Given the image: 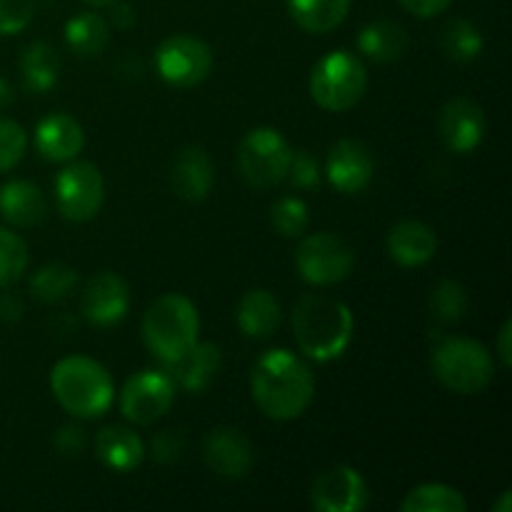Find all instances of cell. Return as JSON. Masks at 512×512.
<instances>
[{
    "label": "cell",
    "instance_id": "6da1fadb",
    "mask_svg": "<svg viewBox=\"0 0 512 512\" xmlns=\"http://www.w3.org/2000/svg\"><path fill=\"white\" fill-rule=\"evenodd\" d=\"M250 390L260 413L273 420H295L315 398V378L308 365L285 348L268 350L250 373Z\"/></svg>",
    "mask_w": 512,
    "mask_h": 512
},
{
    "label": "cell",
    "instance_id": "7a4b0ae2",
    "mask_svg": "<svg viewBox=\"0 0 512 512\" xmlns=\"http://www.w3.org/2000/svg\"><path fill=\"white\" fill-rule=\"evenodd\" d=\"M293 335L300 350L318 363L340 358L353 340V313L338 298L308 293L293 308Z\"/></svg>",
    "mask_w": 512,
    "mask_h": 512
},
{
    "label": "cell",
    "instance_id": "3957f363",
    "mask_svg": "<svg viewBox=\"0 0 512 512\" xmlns=\"http://www.w3.org/2000/svg\"><path fill=\"white\" fill-rule=\"evenodd\" d=\"M50 390L73 418H100L113 405L115 383L105 365L85 355H68L50 370Z\"/></svg>",
    "mask_w": 512,
    "mask_h": 512
},
{
    "label": "cell",
    "instance_id": "277c9868",
    "mask_svg": "<svg viewBox=\"0 0 512 512\" xmlns=\"http://www.w3.org/2000/svg\"><path fill=\"white\" fill-rule=\"evenodd\" d=\"M145 348L160 360L170 363L188 353L198 343L200 318L198 308L190 298L180 293H165L153 300L143 315Z\"/></svg>",
    "mask_w": 512,
    "mask_h": 512
},
{
    "label": "cell",
    "instance_id": "5b68a950",
    "mask_svg": "<svg viewBox=\"0 0 512 512\" xmlns=\"http://www.w3.org/2000/svg\"><path fill=\"white\" fill-rule=\"evenodd\" d=\"M433 375L458 395H478L493 383L495 363L488 348L470 338H445L433 348Z\"/></svg>",
    "mask_w": 512,
    "mask_h": 512
},
{
    "label": "cell",
    "instance_id": "8992f818",
    "mask_svg": "<svg viewBox=\"0 0 512 512\" xmlns=\"http://www.w3.org/2000/svg\"><path fill=\"white\" fill-rule=\"evenodd\" d=\"M368 88V73L358 55L350 50H333L315 63L310 73V95L330 113H345L360 103Z\"/></svg>",
    "mask_w": 512,
    "mask_h": 512
},
{
    "label": "cell",
    "instance_id": "52a82bcc",
    "mask_svg": "<svg viewBox=\"0 0 512 512\" xmlns=\"http://www.w3.org/2000/svg\"><path fill=\"white\" fill-rule=\"evenodd\" d=\"M293 148L275 128H253L238 145V168L255 190L275 188L288 178Z\"/></svg>",
    "mask_w": 512,
    "mask_h": 512
},
{
    "label": "cell",
    "instance_id": "ba28073f",
    "mask_svg": "<svg viewBox=\"0 0 512 512\" xmlns=\"http://www.w3.org/2000/svg\"><path fill=\"white\" fill-rule=\"evenodd\" d=\"M295 265L305 283L310 285H335L353 273L355 253L340 235L313 233L300 240L295 250Z\"/></svg>",
    "mask_w": 512,
    "mask_h": 512
},
{
    "label": "cell",
    "instance_id": "9c48e42d",
    "mask_svg": "<svg viewBox=\"0 0 512 512\" xmlns=\"http://www.w3.org/2000/svg\"><path fill=\"white\" fill-rule=\"evenodd\" d=\"M105 198V180L103 173L95 163L65 165L55 178V205L65 220L73 223H85L98 215L100 205Z\"/></svg>",
    "mask_w": 512,
    "mask_h": 512
},
{
    "label": "cell",
    "instance_id": "30bf717a",
    "mask_svg": "<svg viewBox=\"0 0 512 512\" xmlns=\"http://www.w3.org/2000/svg\"><path fill=\"white\" fill-rule=\"evenodd\" d=\"M155 70L175 88H193L213 70V50L193 35H170L155 50Z\"/></svg>",
    "mask_w": 512,
    "mask_h": 512
},
{
    "label": "cell",
    "instance_id": "8fae6325",
    "mask_svg": "<svg viewBox=\"0 0 512 512\" xmlns=\"http://www.w3.org/2000/svg\"><path fill=\"white\" fill-rule=\"evenodd\" d=\"M175 383L160 370H140L125 380L120 393V413L133 425H153L173 408Z\"/></svg>",
    "mask_w": 512,
    "mask_h": 512
},
{
    "label": "cell",
    "instance_id": "7c38bea8",
    "mask_svg": "<svg viewBox=\"0 0 512 512\" xmlns=\"http://www.w3.org/2000/svg\"><path fill=\"white\" fill-rule=\"evenodd\" d=\"M368 500L370 493L363 475L350 465L323 470L310 488V503L320 512H360Z\"/></svg>",
    "mask_w": 512,
    "mask_h": 512
},
{
    "label": "cell",
    "instance_id": "4fadbf2b",
    "mask_svg": "<svg viewBox=\"0 0 512 512\" xmlns=\"http://www.w3.org/2000/svg\"><path fill=\"white\" fill-rule=\"evenodd\" d=\"M375 173L373 153L365 143L353 138H343L328 150L325 160V178L338 193L355 195L368 188Z\"/></svg>",
    "mask_w": 512,
    "mask_h": 512
},
{
    "label": "cell",
    "instance_id": "5bb4252c",
    "mask_svg": "<svg viewBox=\"0 0 512 512\" xmlns=\"http://www.w3.org/2000/svg\"><path fill=\"white\" fill-rule=\"evenodd\" d=\"M438 130L445 148L458 155H465L473 153L483 143L485 130H488V118H485V110L475 100L453 98L440 110Z\"/></svg>",
    "mask_w": 512,
    "mask_h": 512
},
{
    "label": "cell",
    "instance_id": "9a60e30c",
    "mask_svg": "<svg viewBox=\"0 0 512 512\" xmlns=\"http://www.w3.org/2000/svg\"><path fill=\"white\" fill-rule=\"evenodd\" d=\"M203 458L213 473L228 480L245 478L255 463L253 443L240 430L228 428V425L210 430L205 435Z\"/></svg>",
    "mask_w": 512,
    "mask_h": 512
},
{
    "label": "cell",
    "instance_id": "2e32d148",
    "mask_svg": "<svg viewBox=\"0 0 512 512\" xmlns=\"http://www.w3.org/2000/svg\"><path fill=\"white\" fill-rule=\"evenodd\" d=\"M128 310L130 288L118 273L105 270L88 280L83 293V315L88 323L98 325V328H110V325H118L128 315Z\"/></svg>",
    "mask_w": 512,
    "mask_h": 512
},
{
    "label": "cell",
    "instance_id": "e0dca14e",
    "mask_svg": "<svg viewBox=\"0 0 512 512\" xmlns=\"http://www.w3.org/2000/svg\"><path fill=\"white\" fill-rule=\"evenodd\" d=\"M215 180V165L210 155L198 145H188L180 150L170 168V185L173 193L185 203H200L208 198Z\"/></svg>",
    "mask_w": 512,
    "mask_h": 512
},
{
    "label": "cell",
    "instance_id": "ac0fdd59",
    "mask_svg": "<svg viewBox=\"0 0 512 512\" xmlns=\"http://www.w3.org/2000/svg\"><path fill=\"white\" fill-rule=\"evenodd\" d=\"M220 363H223V355H220L218 345L200 343L198 340L178 360L163 363V370L173 380L175 388L185 390V393H203L218 375Z\"/></svg>",
    "mask_w": 512,
    "mask_h": 512
},
{
    "label": "cell",
    "instance_id": "d6986e66",
    "mask_svg": "<svg viewBox=\"0 0 512 512\" xmlns=\"http://www.w3.org/2000/svg\"><path fill=\"white\" fill-rule=\"evenodd\" d=\"M85 133L73 115L53 113L35 128V150L50 163H68L83 150Z\"/></svg>",
    "mask_w": 512,
    "mask_h": 512
},
{
    "label": "cell",
    "instance_id": "ffe728a7",
    "mask_svg": "<svg viewBox=\"0 0 512 512\" xmlns=\"http://www.w3.org/2000/svg\"><path fill=\"white\" fill-rule=\"evenodd\" d=\"M385 248L398 265L418 268V265L433 260L435 250H438V235L430 225L420 223V220H400L388 230Z\"/></svg>",
    "mask_w": 512,
    "mask_h": 512
},
{
    "label": "cell",
    "instance_id": "44dd1931",
    "mask_svg": "<svg viewBox=\"0 0 512 512\" xmlns=\"http://www.w3.org/2000/svg\"><path fill=\"white\" fill-rule=\"evenodd\" d=\"M0 218L15 228H33L45 218V198L30 180H10L0 188Z\"/></svg>",
    "mask_w": 512,
    "mask_h": 512
},
{
    "label": "cell",
    "instance_id": "7402d4cb",
    "mask_svg": "<svg viewBox=\"0 0 512 512\" xmlns=\"http://www.w3.org/2000/svg\"><path fill=\"white\" fill-rule=\"evenodd\" d=\"M283 310L278 298L265 288H253L238 303V328L253 340L270 338L278 330Z\"/></svg>",
    "mask_w": 512,
    "mask_h": 512
},
{
    "label": "cell",
    "instance_id": "603a6c76",
    "mask_svg": "<svg viewBox=\"0 0 512 512\" xmlns=\"http://www.w3.org/2000/svg\"><path fill=\"white\" fill-rule=\"evenodd\" d=\"M95 450H98V458L103 460V465H108L115 473H130L145 458L143 440L125 425H110V428L100 430Z\"/></svg>",
    "mask_w": 512,
    "mask_h": 512
},
{
    "label": "cell",
    "instance_id": "cb8c5ba5",
    "mask_svg": "<svg viewBox=\"0 0 512 512\" xmlns=\"http://www.w3.org/2000/svg\"><path fill=\"white\" fill-rule=\"evenodd\" d=\"M410 48V38L403 25L390 20L368 23L358 35V50L375 63H393L400 60Z\"/></svg>",
    "mask_w": 512,
    "mask_h": 512
},
{
    "label": "cell",
    "instance_id": "d4e9b609",
    "mask_svg": "<svg viewBox=\"0 0 512 512\" xmlns=\"http://www.w3.org/2000/svg\"><path fill=\"white\" fill-rule=\"evenodd\" d=\"M20 75H23L25 90L48 93L58 83L60 75V58L53 45L43 43V40L25 45L23 55H20Z\"/></svg>",
    "mask_w": 512,
    "mask_h": 512
},
{
    "label": "cell",
    "instance_id": "484cf974",
    "mask_svg": "<svg viewBox=\"0 0 512 512\" xmlns=\"http://www.w3.org/2000/svg\"><path fill=\"white\" fill-rule=\"evenodd\" d=\"M110 40V25L103 15L85 10L65 23V43L80 58H95Z\"/></svg>",
    "mask_w": 512,
    "mask_h": 512
},
{
    "label": "cell",
    "instance_id": "4316f807",
    "mask_svg": "<svg viewBox=\"0 0 512 512\" xmlns=\"http://www.w3.org/2000/svg\"><path fill=\"white\" fill-rule=\"evenodd\" d=\"M288 10L300 28L323 35L348 18L350 0H288Z\"/></svg>",
    "mask_w": 512,
    "mask_h": 512
},
{
    "label": "cell",
    "instance_id": "83f0119b",
    "mask_svg": "<svg viewBox=\"0 0 512 512\" xmlns=\"http://www.w3.org/2000/svg\"><path fill=\"white\" fill-rule=\"evenodd\" d=\"M403 512H465L463 493L443 483H425L410 490L405 500L400 503Z\"/></svg>",
    "mask_w": 512,
    "mask_h": 512
},
{
    "label": "cell",
    "instance_id": "f1b7e54d",
    "mask_svg": "<svg viewBox=\"0 0 512 512\" xmlns=\"http://www.w3.org/2000/svg\"><path fill=\"white\" fill-rule=\"evenodd\" d=\"M78 285V270L65 263H48L35 270L30 278V293L40 303H60L68 298Z\"/></svg>",
    "mask_w": 512,
    "mask_h": 512
},
{
    "label": "cell",
    "instance_id": "f546056e",
    "mask_svg": "<svg viewBox=\"0 0 512 512\" xmlns=\"http://www.w3.org/2000/svg\"><path fill=\"white\" fill-rule=\"evenodd\" d=\"M483 33L470 20H450L443 30V53L455 63H470L483 53Z\"/></svg>",
    "mask_w": 512,
    "mask_h": 512
},
{
    "label": "cell",
    "instance_id": "4dcf8cb0",
    "mask_svg": "<svg viewBox=\"0 0 512 512\" xmlns=\"http://www.w3.org/2000/svg\"><path fill=\"white\" fill-rule=\"evenodd\" d=\"M28 268V245L13 230L0 225V288L18 283Z\"/></svg>",
    "mask_w": 512,
    "mask_h": 512
},
{
    "label": "cell",
    "instance_id": "1f68e13d",
    "mask_svg": "<svg viewBox=\"0 0 512 512\" xmlns=\"http://www.w3.org/2000/svg\"><path fill=\"white\" fill-rule=\"evenodd\" d=\"M430 310L443 323H458L468 310V293L458 280H440L433 290H430Z\"/></svg>",
    "mask_w": 512,
    "mask_h": 512
},
{
    "label": "cell",
    "instance_id": "d6a6232c",
    "mask_svg": "<svg viewBox=\"0 0 512 512\" xmlns=\"http://www.w3.org/2000/svg\"><path fill=\"white\" fill-rule=\"evenodd\" d=\"M270 223L278 230L283 238H300V235L308 230L310 223V210L305 205V200L293 198V195H285L278 203L270 208Z\"/></svg>",
    "mask_w": 512,
    "mask_h": 512
},
{
    "label": "cell",
    "instance_id": "836d02e7",
    "mask_svg": "<svg viewBox=\"0 0 512 512\" xmlns=\"http://www.w3.org/2000/svg\"><path fill=\"white\" fill-rule=\"evenodd\" d=\"M28 148V133L15 120L0 118V173L15 168Z\"/></svg>",
    "mask_w": 512,
    "mask_h": 512
},
{
    "label": "cell",
    "instance_id": "e575fe53",
    "mask_svg": "<svg viewBox=\"0 0 512 512\" xmlns=\"http://www.w3.org/2000/svg\"><path fill=\"white\" fill-rule=\"evenodd\" d=\"M38 0H0V35H18L30 25Z\"/></svg>",
    "mask_w": 512,
    "mask_h": 512
},
{
    "label": "cell",
    "instance_id": "d590c367",
    "mask_svg": "<svg viewBox=\"0 0 512 512\" xmlns=\"http://www.w3.org/2000/svg\"><path fill=\"white\" fill-rule=\"evenodd\" d=\"M288 178L295 188H315V185L320 183L318 160H315L308 150H293Z\"/></svg>",
    "mask_w": 512,
    "mask_h": 512
},
{
    "label": "cell",
    "instance_id": "8d00e7d4",
    "mask_svg": "<svg viewBox=\"0 0 512 512\" xmlns=\"http://www.w3.org/2000/svg\"><path fill=\"white\" fill-rule=\"evenodd\" d=\"M185 450V438L180 430H163L153 438V458L158 463L170 465L183 455Z\"/></svg>",
    "mask_w": 512,
    "mask_h": 512
},
{
    "label": "cell",
    "instance_id": "74e56055",
    "mask_svg": "<svg viewBox=\"0 0 512 512\" xmlns=\"http://www.w3.org/2000/svg\"><path fill=\"white\" fill-rule=\"evenodd\" d=\"M55 448L60 455H80L85 448V430L78 425H65L55 435Z\"/></svg>",
    "mask_w": 512,
    "mask_h": 512
},
{
    "label": "cell",
    "instance_id": "f35d334b",
    "mask_svg": "<svg viewBox=\"0 0 512 512\" xmlns=\"http://www.w3.org/2000/svg\"><path fill=\"white\" fill-rule=\"evenodd\" d=\"M408 13H413L415 18H435L443 10H448V5L453 0H398Z\"/></svg>",
    "mask_w": 512,
    "mask_h": 512
},
{
    "label": "cell",
    "instance_id": "ab89813d",
    "mask_svg": "<svg viewBox=\"0 0 512 512\" xmlns=\"http://www.w3.org/2000/svg\"><path fill=\"white\" fill-rule=\"evenodd\" d=\"M108 8H110V23H113L115 28L128 30L130 25H135L133 5L123 3V0H113V3H110Z\"/></svg>",
    "mask_w": 512,
    "mask_h": 512
},
{
    "label": "cell",
    "instance_id": "60d3db41",
    "mask_svg": "<svg viewBox=\"0 0 512 512\" xmlns=\"http://www.w3.org/2000/svg\"><path fill=\"white\" fill-rule=\"evenodd\" d=\"M510 340H512V323H510V320H505L503 328H500V333H498V355H500V360H503L505 368H510V365H512Z\"/></svg>",
    "mask_w": 512,
    "mask_h": 512
},
{
    "label": "cell",
    "instance_id": "b9f144b4",
    "mask_svg": "<svg viewBox=\"0 0 512 512\" xmlns=\"http://www.w3.org/2000/svg\"><path fill=\"white\" fill-rule=\"evenodd\" d=\"M20 313H23V303L15 295H3V300H0V315L5 320H18Z\"/></svg>",
    "mask_w": 512,
    "mask_h": 512
},
{
    "label": "cell",
    "instance_id": "7bdbcfd3",
    "mask_svg": "<svg viewBox=\"0 0 512 512\" xmlns=\"http://www.w3.org/2000/svg\"><path fill=\"white\" fill-rule=\"evenodd\" d=\"M13 103V90H10L8 80L0 78V108H8Z\"/></svg>",
    "mask_w": 512,
    "mask_h": 512
},
{
    "label": "cell",
    "instance_id": "ee69618b",
    "mask_svg": "<svg viewBox=\"0 0 512 512\" xmlns=\"http://www.w3.org/2000/svg\"><path fill=\"white\" fill-rule=\"evenodd\" d=\"M493 510H495V512H510V510H512V495L508 493V490H505V493H503V498H500V503L493 505Z\"/></svg>",
    "mask_w": 512,
    "mask_h": 512
},
{
    "label": "cell",
    "instance_id": "f6af8a7d",
    "mask_svg": "<svg viewBox=\"0 0 512 512\" xmlns=\"http://www.w3.org/2000/svg\"><path fill=\"white\" fill-rule=\"evenodd\" d=\"M83 3L93 5V8H108V5L113 3V0H83Z\"/></svg>",
    "mask_w": 512,
    "mask_h": 512
}]
</instances>
